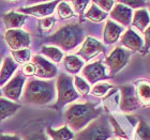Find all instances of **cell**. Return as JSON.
<instances>
[{"mask_svg": "<svg viewBox=\"0 0 150 140\" xmlns=\"http://www.w3.org/2000/svg\"><path fill=\"white\" fill-rule=\"evenodd\" d=\"M102 109L99 108L96 103H76L71 104L64 112V119L67 126L71 127L73 131H81L89 123L100 117Z\"/></svg>", "mask_w": 150, "mask_h": 140, "instance_id": "6da1fadb", "label": "cell"}, {"mask_svg": "<svg viewBox=\"0 0 150 140\" xmlns=\"http://www.w3.org/2000/svg\"><path fill=\"white\" fill-rule=\"evenodd\" d=\"M55 93L54 82L31 79L25 87L24 102L31 105H45L54 100Z\"/></svg>", "mask_w": 150, "mask_h": 140, "instance_id": "7a4b0ae2", "label": "cell"}, {"mask_svg": "<svg viewBox=\"0 0 150 140\" xmlns=\"http://www.w3.org/2000/svg\"><path fill=\"white\" fill-rule=\"evenodd\" d=\"M84 29L79 24H68L59 28L50 37V43L62 50H72L84 41Z\"/></svg>", "mask_w": 150, "mask_h": 140, "instance_id": "3957f363", "label": "cell"}, {"mask_svg": "<svg viewBox=\"0 0 150 140\" xmlns=\"http://www.w3.org/2000/svg\"><path fill=\"white\" fill-rule=\"evenodd\" d=\"M112 129L106 115H100L79 131L73 140H108Z\"/></svg>", "mask_w": 150, "mask_h": 140, "instance_id": "277c9868", "label": "cell"}, {"mask_svg": "<svg viewBox=\"0 0 150 140\" xmlns=\"http://www.w3.org/2000/svg\"><path fill=\"white\" fill-rule=\"evenodd\" d=\"M57 107H62L72 103L79 97L75 90L73 78L68 74H60L57 79Z\"/></svg>", "mask_w": 150, "mask_h": 140, "instance_id": "5b68a950", "label": "cell"}, {"mask_svg": "<svg viewBox=\"0 0 150 140\" xmlns=\"http://www.w3.org/2000/svg\"><path fill=\"white\" fill-rule=\"evenodd\" d=\"M131 53L122 47H116L105 59V64L110 70V75H116L121 71L129 62Z\"/></svg>", "mask_w": 150, "mask_h": 140, "instance_id": "8992f818", "label": "cell"}, {"mask_svg": "<svg viewBox=\"0 0 150 140\" xmlns=\"http://www.w3.org/2000/svg\"><path fill=\"white\" fill-rule=\"evenodd\" d=\"M6 42L14 51L26 49L30 45V35L28 32L19 29H10L6 32Z\"/></svg>", "mask_w": 150, "mask_h": 140, "instance_id": "52a82bcc", "label": "cell"}, {"mask_svg": "<svg viewBox=\"0 0 150 140\" xmlns=\"http://www.w3.org/2000/svg\"><path fill=\"white\" fill-rule=\"evenodd\" d=\"M24 84H25V75H23L22 72H16L13 78H11L9 82L3 87L2 92L8 98L17 102L22 95Z\"/></svg>", "mask_w": 150, "mask_h": 140, "instance_id": "ba28073f", "label": "cell"}, {"mask_svg": "<svg viewBox=\"0 0 150 140\" xmlns=\"http://www.w3.org/2000/svg\"><path fill=\"white\" fill-rule=\"evenodd\" d=\"M121 100H120V109L123 112H132L138 108V101L136 97L135 88L132 84H125L120 88Z\"/></svg>", "mask_w": 150, "mask_h": 140, "instance_id": "9c48e42d", "label": "cell"}, {"mask_svg": "<svg viewBox=\"0 0 150 140\" xmlns=\"http://www.w3.org/2000/svg\"><path fill=\"white\" fill-rule=\"evenodd\" d=\"M102 51H104L103 44L94 37H88L84 40L83 46H81V49L78 50L77 55L81 57V59H84L85 61H88V60L98 56Z\"/></svg>", "mask_w": 150, "mask_h": 140, "instance_id": "30bf717a", "label": "cell"}, {"mask_svg": "<svg viewBox=\"0 0 150 140\" xmlns=\"http://www.w3.org/2000/svg\"><path fill=\"white\" fill-rule=\"evenodd\" d=\"M83 75L88 84H96L108 77L106 74V69L101 61L90 63L83 68Z\"/></svg>", "mask_w": 150, "mask_h": 140, "instance_id": "8fae6325", "label": "cell"}, {"mask_svg": "<svg viewBox=\"0 0 150 140\" xmlns=\"http://www.w3.org/2000/svg\"><path fill=\"white\" fill-rule=\"evenodd\" d=\"M32 64L35 65V74L40 78H53L57 74V68L53 63L44 59L42 56H35L32 58Z\"/></svg>", "mask_w": 150, "mask_h": 140, "instance_id": "7c38bea8", "label": "cell"}, {"mask_svg": "<svg viewBox=\"0 0 150 140\" xmlns=\"http://www.w3.org/2000/svg\"><path fill=\"white\" fill-rule=\"evenodd\" d=\"M58 1H52V2H46V3H41V4H37V6H28V8H22L19 10V12L25 13V14H30L35 17H50L55 11V9L58 6Z\"/></svg>", "mask_w": 150, "mask_h": 140, "instance_id": "4fadbf2b", "label": "cell"}, {"mask_svg": "<svg viewBox=\"0 0 150 140\" xmlns=\"http://www.w3.org/2000/svg\"><path fill=\"white\" fill-rule=\"evenodd\" d=\"M110 18L122 26H129L133 18V11L120 2L115 3L110 11Z\"/></svg>", "mask_w": 150, "mask_h": 140, "instance_id": "5bb4252c", "label": "cell"}, {"mask_svg": "<svg viewBox=\"0 0 150 140\" xmlns=\"http://www.w3.org/2000/svg\"><path fill=\"white\" fill-rule=\"evenodd\" d=\"M121 43L127 48V50L129 49L131 51H142L144 47L143 39L133 29H128L123 33L121 37Z\"/></svg>", "mask_w": 150, "mask_h": 140, "instance_id": "9a60e30c", "label": "cell"}, {"mask_svg": "<svg viewBox=\"0 0 150 140\" xmlns=\"http://www.w3.org/2000/svg\"><path fill=\"white\" fill-rule=\"evenodd\" d=\"M122 31H123V28L122 26L118 25L117 23L112 22V20H107L106 25H105V28H104V42L105 44H114L116 43L118 39L121 35Z\"/></svg>", "mask_w": 150, "mask_h": 140, "instance_id": "2e32d148", "label": "cell"}, {"mask_svg": "<svg viewBox=\"0 0 150 140\" xmlns=\"http://www.w3.org/2000/svg\"><path fill=\"white\" fill-rule=\"evenodd\" d=\"M18 64L13 60V58L6 57L3 60L1 68H0V86L6 84V82L12 77V75L17 71Z\"/></svg>", "mask_w": 150, "mask_h": 140, "instance_id": "e0dca14e", "label": "cell"}, {"mask_svg": "<svg viewBox=\"0 0 150 140\" xmlns=\"http://www.w3.org/2000/svg\"><path fill=\"white\" fill-rule=\"evenodd\" d=\"M132 25L139 31L144 32L150 25V15L146 9H138L133 14Z\"/></svg>", "mask_w": 150, "mask_h": 140, "instance_id": "ac0fdd59", "label": "cell"}, {"mask_svg": "<svg viewBox=\"0 0 150 140\" xmlns=\"http://www.w3.org/2000/svg\"><path fill=\"white\" fill-rule=\"evenodd\" d=\"M26 22V16L24 14H21L18 12H11L6 13L3 15V23L6 26V28L10 29H17L24 25Z\"/></svg>", "mask_w": 150, "mask_h": 140, "instance_id": "d6986e66", "label": "cell"}, {"mask_svg": "<svg viewBox=\"0 0 150 140\" xmlns=\"http://www.w3.org/2000/svg\"><path fill=\"white\" fill-rule=\"evenodd\" d=\"M135 92H136L138 104L145 107L150 106V82H147V81L138 82Z\"/></svg>", "mask_w": 150, "mask_h": 140, "instance_id": "ffe728a7", "label": "cell"}, {"mask_svg": "<svg viewBox=\"0 0 150 140\" xmlns=\"http://www.w3.org/2000/svg\"><path fill=\"white\" fill-rule=\"evenodd\" d=\"M63 66L68 73L75 75L84 68V61L79 59L77 56L71 55V56H67L63 59Z\"/></svg>", "mask_w": 150, "mask_h": 140, "instance_id": "44dd1931", "label": "cell"}, {"mask_svg": "<svg viewBox=\"0 0 150 140\" xmlns=\"http://www.w3.org/2000/svg\"><path fill=\"white\" fill-rule=\"evenodd\" d=\"M19 109L18 104L0 97V121L13 115Z\"/></svg>", "mask_w": 150, "mask_h": 140, "instance_id": "7402d4cb", "label": "cell"}, {"mask_svg": "<svg viewBox=\"0 0 150 140\" xmlns=\"http://www.w3.org/2000/svg\"><path fill=\"white\" fill-rule=\"evenodd\" d=\"M47 134L53 140H73L74 134L68 126H62L59 129H54V128L47 127Z\"/></svg>", "mask_w": 150, "mask_h": 140, "instance_id": "603a6c76", "label": "cell"}, {"mask_svg": "<svg viewBox=\"0 0 150 140\" xmlns=\"http://www.w3.org/2000/svg\"><path fill=\"white\" fill-rule=\"evenodd\" d=\"M85 16H86V18L91 20L92 23H100L106 18L107 13L103 12L100 8H98V6L92 2V4L90 6L89 10H88L87 12H86V14H85Z\"/></svg>", "mask_w": 150, "mask_h": 140, "instance_id": "cb8c5ba5", "label": "cell"}, {"mask_svg": "<svg viewBox=\"0 0 150 140\" xmlns=\"http://www.w3.org/2000/svg\"><path fill=\"white\" fill-rule=\"evenodd\" d=\"M136 140H150V125L143 119H139L135 133Z\"/></svg>", "mask_w": 150, "mask_h": 140, "instance_id": "d4e9b609", "label": "cell"}, {"mask_svg": "<svg viewBox=\"0 0 150 140\" xmlns=\"http://www.w3.org/2000/svg\"><path fill=\"white\" fill-rule=\"evenodd\" d=\"M42 53L45 55L47 58H50V60H53L54 62H60L63 58L62 51L55 46H43L41 49Z\"/></svg>", "mask_w": 150, "mask_h": 140, "instance_id": "484cf974", "label": "cell"}, {"mask_svg": "<svg viewBox=\"0 0 150 140\" xmlns=\"http://www.w3.org/2000/svg\"><path fill=\"white\" fill-rule=\"evenodd\" d=\"M57 14L61 20H66V19L72 18L74 16V12H73L72 8L69 6V3L66 1L59 2L57 6Z\"/></svg>", "mask_w": 150, "mask_h": 140, "instance_id": "4316f807", "label": "cell"}, {"mask_svg": "<svg viewBox=\"0 0 150 140\" xmlns=\"http://www.w3.org/2000/svg\"><path fill=\"white\" fill-rule=\"evenodd\" d=\"M74 87L75 90L77 91V93L81 95H87L90 92V84L85 80L84 78L79 77V76H75L74 77Z\"/></svg>", "mask_w": 150, "mask_h": 140, "instance_id": "83f0119b", "label": "cell"}, {"mask_svg": "<svg viewBox=\"0 0 150 140\" xmlns=\"http://www.w3.org/2000/svg\"><path fill=\"white\" fill-rule=\"evenodd\" d=\"M12 56H13V60L15 61L17 64H26V63L29 62L30 60V51H29L28 48L26 49H22V50H16L12 51Z\"/></svg>", "mask_w": 150, "mask_h": 140, "instance_id": "f1b7e54d", "label": "cell"}, {"mask_svg": "<svg viewBox=\"0 0 150 140\" xmlns=\"http://www.w3.org/2000/svg\"><path fill=\"white\" fill-rule=\"evenodd\" d=\"M112 84H107V82H102V84H96L93 88H92V90H91V93L92 95L97 97H102L104 96L105 94L108 92V91L112 89Z\"/></svg>", "mask_w": 150, "mask_h": 140, "instance_id": "f546056e", "label": "cell"}, {"mask_svg": "<svg viewBox=\"0 0 150 140\" xmlns=\"http://www.w3.org/2000/svg\"><path fill=\"white\" fill-rule=\"evenodd\" d=\"M108 121L110 123V126H112V133L117 136V137H120V138H123V139H129L128 135L125 134V131L122 129V127L120 125L118 124V122L116 121L115 118H112V117H110L108 118Z\"/></svg>", "mask_w": 150, "mask_h": 140, "instance_id": "4dcf8cb0", "label": "cell"}, {"mask_svg": "<svg viewBox=\"0 0 150 140\" xmlns=\"http://www.w3.org/2000/svg\"><path fill=\"white\" fill-rule=\"evenodd\" d=\"M93 3L98 8H100L103 12L107 13L112 11V9L114 8L116 2L115 1H93Z\"/></svg>", "mask_w": 150, "mask_h": 140, "instance_id": "1f68e13d", "label": "cell"}, {"mask_svg": "<svg viewBox=\"0 0 150 140\" xmlns=\"http://www.w3.org/2000/svg\"><path fill=\"white\" fill-rule=\"evenodd\" d=\"M144 37H145L144 47H143V49H142V53H143V55H146V53H148V51H149V49H150V25L144 31Z\"/></svg>", "mask_w": 150, "mask_h": 140, "instance_id": "d6a6232c", "label": "cell"}, {"mask_svg": "<svg viewBox=\"0 0 150 140\" xmlns=\"http://www.w3.org/2000/svg\"><path fill=\"white\" fill-rule=\"evenodd\" d=\"M90 3V1H72V4L74 6L75 11L78 14H83L85 9L87 8V6Z\"/></svg>", "mask_w": 150, "mask_h": 140, "instance_id": "836d02e7", "label": "cell"}, {"mask_svg": "<svg viewBox=\"0 0 150 140\" xmlns=\"http://www.w3.org/2000/svg\"><path fill=\"white\" fill-rule=\"evenodd\" d=\"M54 24H55V19H54L53 17H50H50H45V18H43L40 23L41 28L43 29V30H45V31L50 30V29L54 26Z\"/></svg>", "mask_w": 150, "mask_h": 140, "instance_id": "e575fe53", "label": "cell"}, {"mask_svg": "<svg viewBox=\"0 0 150 140\" xmlns=\"http://www.w3.org/2000/svg\"><path fill=\"white\" fill-rule=\"evenodd\" d=\"M120 3L127 6L130 9H137L138 8H144V6L148 4V2H145V1H121Z\"/></svg>", "mask_w": 150, "mask_h": 140, "instance_id": "d590c367", "label": "cell"}, {"mask_svg": "<svg viewBox=\"0 0 150 140\" xmlns=\"http://www.w3.org/2000/svg\"><path fill=\"white\" fill-rule=\"evenodd\" d=\"M23 72H24V74L25 75H33L35 74V65L32 64V63H27L25 66H24V69H23Z\"/></svg>", "mask_w": 150, "mask_h": 140, "instance_id": "8d00e7d4", "label": "cell"}, {"mask_svg": "<svg viewBox=\"0 0 150 140\" xmlns=\"http://www.w3.org/2000/svg\"><path fill=\"white\" fill-rule=\"evenodd\" d=\"M26 140H46V136L44 134H41V133H38V134L30 135L26 138Z\"/></svg>", "mask_w": 150, "mask_h": 140, "instance_id": "74e56055", "label": "cell"}, {"mask_svg": "<svg viewBox=\"0 0 150 140\" xmlns=\"http://www.w3.org/2000/svg\"><path fill=\"white\" fill-rule=\"evenodd\" d=\"M0 140H22L17 135H10V134H1Z\"/></svg>", "mask_w": 150, "mask_h": 140, "instance_id": "f35d334b", "label": "cell"}, {"mask_svg": "<svg viewBox=\"0 0 150 140\" xmlns=\"http://www.w3.org/2000/svg\"><path fill=\"white\" fill-rule=\"evenodd\" d=\"M146 64H147L148 70L150 71V53L147 56V60H146Z\"/></svg>", "mask_w": 150, "mask_h": 140, "instance_id": "ab89813d", "label": "cell"}, {"mask_svg": "<svg viewBox=\"0 0 150 140\" xmlns=\"http://www.w3.org/2000/svg\"><path fill=\"white\" fill-rule=\"evenodd\" d=\"M148 10H149V12H148V13H149V15H150V2L148 3Z\"/></svg>", "mask_w": 150, "mask_h": 140, "instance_id": "60d3db41", "label": "cell"}, {"mask_svg": "<svg viewBox=\"0 0 150 140\" xmlns=\"http://www.w3.org/2000/svg\"><path fill=\"white\" fill-rule=\"evenodd\" d=\"M1 64H2V61H1V57H0V68H1Z\"/></svg>", "mask_w": 150, "mask_h": 140, "instance_id": "b9f144b4", "label": "cell"}, {"mask_svg": "<svg viewBox=\"0 0 150 140\" xmlns=\"http://www.w3.org/2000/svg\"><path fill=\"white\" fill-rule=\"evenodd\" d=\"M0 94H1V92H0Z\"/></svg>", "mask_w": 150, "mask_h": 140, "instance_id": "7bdbcfd3", "label": "cell"}]
</instances>
